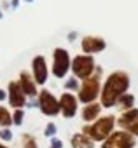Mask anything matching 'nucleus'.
<instances>
[{"label": "nucleus", "mask_w": 138, "mask_h": 148, "mask_svg": "<svg viewBox=\"0 0 138 148\" xmlns=\"http://www.w3.org/2000/svg\"><path fill=\"white\" fill-rule=\"evenodd\" d=\"M129 89V77L126 71H114L107 77L100 92V105L103 108H114L122 94Z\"/></svg>", "instance_id": "nucleus-1"}, {"label": "nucleus", "mask_w": 138, "mask_h": 148, "mask_svg": "<svg viewBox=\"0 0 138 148\" xmlns=\"http://www.w3.org/2000/svg\"><path fill=\"white\" fill-rule=\"evenodd\" d=\"M117 125V117L108 113V115H101L100 119H96L93 124H84L81 132H84L86 136H89L95 143H103L114 131Z\"/></svg>", "instance_id": "nucleus-2"}, {"label": "nucleus", "mask_w": 138, "mask_h": 148, "mask_svg": "<svg viewBox=\"0 0 138 148\" xmlns=\"http://www.w3.org/2000/svg\"><path fill=\"white\" fill-rule=\"evenodd\" d=\"M100 92H101V68L96 66V73H93L89 79L82 80V84L77 91V99L82 105H89V103L96 101Z\"/></svg>", "instance_id": "nucleus-3"}, {"label": "nucleus", "mask_w": 138, "mask_h": 148, "mask_svg": "<svg viewBox=\"0 0 138 148\" xmlns=\"http://www.w3.org/2000/svg\"><path fill=\"white\" fill-rule=\"evenodd\" d=\"M72 68V59H70V52L63 47H56L52 51V77L56 79H65L68 70Z\"/></svg>", "instance_id": "nucleus-4"}, {"label": "nucleus", "mask_w": 138, "mask_h": 148, "mask_svg": "<svg viewBox=\"0 0 138 148\" xmlns=\"http://www.w3.org/2000/svg\"><path fill=\"white\" fill-rule=\"evenodd\" d=\"M72 73H74V77L75 79H81V80H86L89 79L96 66H95V58L89 56V54H79L72 59Z\"/></svg>", "instance_id": "nucleus-5"}, {"label": "nucleus", "mask_w": 138, "mask_h": 148, "mask_svg": "<svg viewBox=\"0 0 138 148\" xmlns=\"http://www.w3.org/2000/svg\"><path fill=\"white\" fill-rule=\"evenodd\" d=\"M136 146V138L124 131V129H115L103 143L100 148H135Z\"/></svg>", "instance_id": "nucleus-6"}, {"label": "nucleus", "mask_w": 138, "mask_h": 148, "mask_svg": "<svg viewBox=\"0 0 138 148\" xmlns=\"http://www.w3.org/2000/svg\"><path fill=\"white\" fill-rule=\"evenodd\" d=\"M37 101H39V110L42 115L46 117H58L61 115L59 112V99L47 89H40L39 91V96H37Z\"/></svg>", "instance_id": "nucleus-7"}, {"label": "nucleus", "mask_w": 138, "mask_h": 148, "mask_svg": "<svg viewBox=\"0 0 138 148\" xmlns=\"http://www.w3.org/2000/svg\"><path fill=\"white\" fill-rule=\"evenodd\" d=\"M26 101L28 98L25 96L21 86L18 80H11L7 84V103L12 110H19V108H25L26 106Z\"/></svg>", "instance_id": "nucleus-8"}, {"label": "nucleus", "mask_w": 138, "mask_h": 148, "mask_svg": "<svg viewBox=\"0 0 138 148\" xmlns=\"http://www.w3.org/2000/svg\"><path fill=\"white\" fill-rule=\"evenodd\" d=\"M59 112L65 119H74L79 113V99L74 92H63L59 96Z\"/></svg>", "instance_id": "nucleus-9"}, {"label": "nucleus", "mask_w": 138, "mask_h": 148, "mask_svg": "<svg viewBox=\"0 0 138 148\" xmlns=\"http://www.w3.org/2000/svg\"><path fill=\"white\" fill-rule=\"evenodd\" d=\"M32 77L37 82V86H44L49 79V66L42 54H39L32 59Z\"/></svg>", "instance_id": "nucleus-10"}, {"label": "nucleus", "mask_w": 138, "mask_h": 148, "mask_svg": "<svg viewBox=\"0 0 138 148\" xmlns=\"http://www.w3.org/2000/svg\"><path fill=\"white\" fill-rule=\"evenodd\" d=\"M18 82H19V86H21V89H23V92H25V96H26L28 99L39 96V86H37V82L33 80V77H32L30 71L23 70V71L19 73Z\"/></svg>", "instance_id": "nucleus-11"}, {"label": "nucleus", "mask_w": 138, "mask_h": 148, "mask_svg": "<svg viewBox=\"0 0 138 148\" xmlns=\"http://www.w3.org/2000/svg\"><path fill=\"white\" fill-rule=\"evenodd\" d=\"M105 47H107L105 40L100 38V37H93V35L84 37L82 42H81V49H82V52H84V54H89V56H91V54H96V52H101Z\"/></svg>", "instance_id": "nucleus-12"}, {"label": "nucleus", "mask_w": 138, "mask_h": 148, "mask_svg": "<svg viewBox=\"0 0 138 148\" xmlns=\"http://www.w3.org/2000/svg\"><path fill=\"white\" fill-rule=\"evenodd\" d=\"M101 110H103V106L95 101V103L84 105V108L81 110V117H82V120H84L86 124H93L96 119L101 117Z\"/></svg>", "instance_id": "nucleus-13"}, {"label": "nucleus", "mask_w": 138, "mask_h": 148, "mask_svg": "<svg viewBox=\"0 0 138 148\" xmlns=\"http://www.w3.org/2000/svg\"><path fill=\"white\" fill-rule=\"evenodd\" d=\"M136 119H138V108H131V110L121 112L119 117H117V125H119V129H124L126 131Z\"/></svg>", "instance_id": "nucleus-14"}, {"label": "nucleus", "mask_w": 138, "mask_h": 148, "mask_svg": "<svg viewBox=\"0 0 138 148\" xmlns=\"http://www.w3.org/2000/svg\"><path fill=\"white\" fill-rule=\"evenodd\" d=\"M70 146L72 148H95V141L89 138V136H86L84 132H75V134H72V138H70Z\"/></svg>", "instance_id": "nucleus-15"}, {"label": "nucleus", "mask_w": 138, "mask_h": 148, "mask_svg": "<svg viewBox=\"0 0 138 148\" xmlns=\"http://www.w3.org/2000/svg\"><path fill=\"white\" fill-rule=\"evenodd\" d=\"M135 105V96L133 94H129V92H126V94H122L121 98H119V101H117V108H119V112H126V110H131V108H135L133 106Z\"/></svg>", "instance_id": "nucleus-16"}, {"label": "nucleus", "mask_w": 138, "mask_h": 148, "mask_svg": "<svg viewBox=\"0 0 138 148\" xmlns=\"http://www.w3.org/2000/svg\"><path fill=\"white\" fill-rule=\"evenodd\" d=\"M19 146L21 148H39V141L33 134L30 132H23L19 136Z\"/></svg>", "instance_id": "nucleus-17"}, {"label": "nucleus", "mask_w": 138, "mask_h": 148, "mask_svg": "<svg viewBox=\"0 0 138 148\" xmlns=\"http://www.w3.org/2000/svg\"><path fill=\"white\" fill-rule=\"evenodd\" d=\"M2 127H12V112L0 105V129Z\"/></svg>", "instance_id": "nucleus-18"}, {"label": "nucleus", "mask_w": 138, "mask_h": 148, "mask_svg": "<svg viewBox=\"0 0 138 148\" xmlns=\"http://www.w3.org/2000/svg\"><path fill=\"white\" fill-rule=\"evenodd\" d=\"M63 87H65V91H66V92L79 91V87H81V84H79V79H75V77L66 79V80H65V84H63Z\"/></svg>", "instance_id": "nucleus-19"}, {"label": "nucleus", "mask_w": 138, "mask_h": 148, "mask_svg": "<svg viewBox=\"0 0 138 148\" xmlns=\"http://www.w3.org/2000/svg\"><path fill=\"white\" fill-rule=\"evenodd\" d=\"M14 139V132H12V129L11 127H2V129H0V141H2V143H11Z\"/></svg>", "instance_id": "nucleus-20"}, {"label": "nucleus", "mask_w": 138, "mask_h": 148, "mask_svg": "<svg viewBox=\"0 0 138 148\" xmlns=\"http://www.w3.org/2000/svg\"><path fill=\"white\" fill-rule=\"evenodd\" d=\"M23 122H25V110L23 108L12 110V125L19 127V125H23Z\"/></svg>", "instance_id": "nucleus-21"}, {"label": "nucleus", "mask_w": 138, "mask_h": 148, "mask_svg": "<svg viewBox=\"0 0 138 148\" xmlns=\"http://www.w3.org/2000/svg\"><path fill=\"white\" fill-rule=\"evenodd\" d=\"M56 134H58L56 124H54V122H47V124H46V129H44V136L51 139V138H56Z\"/></svg>", "instance_id": "nucleus-22"}, {"label": "nucleus", "mask_w": 138, "mask_h": 148, "mask_svg": "<svg viewBox=\"0 0 138 148\" xmlns=\"http://www.w3.org/2000/svg\"><path fill=\"white\" fill-rule=\"evenodd\" d=\"M65 143L59 139V138H51L49 139V148H63Z\"/></svg>", "instance_id": "nucleus-23"}, {"label": "nucleus", "mask_w": 138, "mask_h": 148, "mask_svg": "<svg viewBox=\"0 0 138 148\" xmlns=\"http://www.w3.org/2000/svg\"><path fill=\"white\" fill-rule=\"evenodd\" d=\"M126 131H128V132H131L135 138H138V119H136V120H135V122H133L128 129H126Z\"/></svg>", "instance_id": "nucleus-24"}, {"label": "nucleus", "mask_w": 138, "mask_h": 148, "mask_svg": "<svg viewBox=\"0 0 138 148\" xmlns=\"http://www.w3.org/2000/svg\"><path fill=\"white\" fill-rule=\"evenodd\" d=\"M25 108H39V101H37V98H30L28 101H26V106Z\"/></svg>", "instance_id": "nucleus-25"}, {"label": "nucleus", "mask_w": 138, "mask_h": 148, "mask_svg": "<svg viewBox=\"0 0 138 148\" xmlns=\"http://www.w3.org/2000/svg\"><path fill=\"white\" fill-rule=\"evenodd\" d=\"M4 101H7V89L0 87V105H2Z\"/></svg>", "instance_id": "nucleus-26"}, {"label": "nucleus", "mask_w": 138, "mask_h": 148, "mask_svg": "<svg viewBox=\"0 0 138 148\" xmlns=\"http://www.w3.org/2000/svg\"><path fill=\"white\" fill-rule=\"evenodd\" d=\"M77 38V32H70V33H68V40H70V42H74Z\"/></svg>", "instance_id": "nucleus-27"}, {"label": "nucleus", "mask_w": 138, "mask_h": 148, "mask_svg": "<svg viewBox=\"0 0 138 148\" xmlns=\"http://www.w3.org/2000/svg\"><path fill=\"white\" fill-rule=\"evenodd\" d=\"M19 5V0H11V9H18Z\"/></svg>", "instance_id": "nucleus-28"}, {"label": "nucleus", "mask_w": 138, "mask_h": 148, "mask_svg": "<svg viewBox=\"0 0 138 148\" xmlns=\"http://www.w3.org/2000/svg\"><path fill=\"white\" fill-rule=\"evenodd\" d=\"M2 9H4V11L11 9V2H4V4H2Z\"/></svg>", "instance_id": "nucleus-29"}, {"label": "nucleus", "mask_w": 138, "mask_h": 148, "mask_svg": "<svg viewBox=\"0 0 138 148\" xmlns=\"http://www.w3.org/2000/svg\"><path fill=\"white\" fill-rule=\"evenodd\" d=\"M0 148H11V146H7L6 143H2V141H0Z\"/></svg>", "instance_id": "nucleus-30"}, {"label": "nucleus", "mask_w": 138, "mask_h": 148, "mask_svg": "<svg viewBox=\"0 0 138 148\" xmlns=\"http://www.w3.org/2000/svg\"><path fill=\"white\" fill-rule=\"evenodd\" d=\"M0 19H4V11H2V7H0Z\"/></svg>", "instance_id": "nucleus-31"}, {"label": "nucleus", "mask_w": 138, "mask_h": 148, "mask_svg": "<svg viewBox=\"0 0 138 148\" xmlns=\"http://www.w3.org/2000/svg\"><path fill=\"white\" fill-rule=\"evenodd\" d=\"M25 2H33V0H25Z\"/></svg>", "instance_id": "nucleus-32"}]
</instances>
